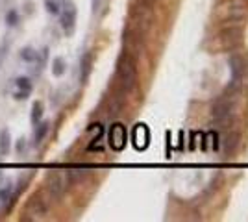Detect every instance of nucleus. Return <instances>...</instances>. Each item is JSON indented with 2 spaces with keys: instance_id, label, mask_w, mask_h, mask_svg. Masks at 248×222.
Segmentation results:
<instances>
[{
  "instance_id": "f257e3e1",
  "label": "nucleus",
  "mask_w": 248,
  "mask_h": 222,
  "mask_svg": "<svg viewBox=\"0 0 248 222\" xmlns=\"http://www.w3.org/2000/svg\"><path fill=\"white\" fill-rule=\"evenodd\" d=\"M117 76H119V84L123 87V91H130L137 82L135 59L128 52H124L117 63Z\"/></svg>"
},
{
  "instance_id": "f03ea898",
  "label": "nucleus",
  "mask_w": 248,
  "mask_h": 222,
  "mask_svg": "<svg viewBox=\"0 0 248 222\" xmlns=\"http://www.w3.org/2000/svg\"><path fill=\"white\" fill-rule=\"evenodd\" d=\"M69 185H71V181H69L67 172H63V170L48 172V176H46V191H48V196L52 200H60Z\"/></svg>"
},
{
  "instance_id": "7ed1b4c3",
  "label": "nucleus",
  "mask_w": 248,
  "mask_h": 222,
  "mask_svg": "<svg viewBox=\"0 0 248 222\" xmlns=\"http://www.w3.org/2000/svg\"><path fill=\"white\" fill-rule=\"evenodd\" d=\"M48 207H50V204L45 198V194H43V192H35L30 198V202L26 204L24 215H26V219H30V221H41V219L46 217Z\"/></svg>"
},
{
  "instance_id": "20e7f679",
  "label": "nucleus",
  "mask_w": 248,
  "mask_h": 222,
  "mask_svg": "<svg viewBox=\"0 0 248 222\" xmlns=\"http://www.w3.org/2000/svg\"><path fill=\"white\" fill-rule=\"evenodd\" d=\"M108 141H109V147L113 148L115 152H121L124 150L126 143H128V132L123 124H113L109 128V133H108Z\"/></svg>"
},
{
  "instance_id": "39448f33",
  "label": "nucleus",
  "mask_w": 248,
  "mask_h": 222,
  "mask_svg": "<svg viewBox=\"0 0 248 222\" xmlns=\"http://www.w3.org/2000/svg\"><path fill=\"white\" fill-rule=\"evenodd\" d=\"M60 26L67 35L74 32V26H76V8L74 6H67L65 10L60 11Z\"/></svg>"
},
{
  "instance_id": "423d86ee",
  "label": "nucleus",
  "mask_w": 248,
  "mask_h": 222,
  "mask_svg": "<svg viewBox=\"0 0 248 222\" xmlns=\"http://www.w3.org/2000/svg\"><path fill=\"white\" fill-rule=\"evenodd\" d=\"M31 89H33V84H31L30 78L28 76H21V78L15 80V93H13V96L17 100H24V98L30 96Z\"/></svg>"
},
{
  "instance_id": "0eeeda50",
  "label": "nucleus",
  "mask_w": 248,
  "mask_h": 222,
  "mask_svg": "<svg viewBox=\"0 0 248 222\" xmlns=\"http://www.w3.org/2000/svg\"><path fill=\"white\" fill-rule=\"evenodd\" d=\"M230 71H232V82L237 84L239 80L247 74V63L241 56H232L230 58Z\"/></svg>"
},
{
  "instance_id": "6e6552de",
  "label": "nucleus",
  "mask_w": 248,
  "mask_h": 222,
  "mask_svg": "<svg viewBox=\"0 0 248 222\" xmlns=\"http://www.w3.org/2000/svg\"><path fill=\"white\" fill-rule=\"evenodd\" d=\"M134 147L137 150H145L148 147V141H150V133H148V128L145 124H137L134 128Z\"/></svg>"
},
{
  "instance_id": "1a4fd4ad",
  "label": "nucleus",
  "mask_w": 248,
  "mask_h": 222,
  "mask_svg": "<svg viewBox=\"0 0 248 222\" xmlns=\"http://www.w3.org/2000/svg\"><path fill=\"white\" fill-rule=\"evenodd\" d=\"M226 15H228V19H243V17L247 15V6H245V2H241V0H232L226 6Z\"/></svg>"
},
{
  "instance_id": "9d476101",
  "label": "nucleus",
  "mask_w": 248,
  "mask_h": 222,
  "mask_svg": "<svg viewBox=\"0 0 248 222\" xmlns=\"http://www.w3.org/2000/svg\"><path fill=\"white\" fill-rule=\"evenodd\" d=\"M87 132H91L93 133V141H91V145H89V150H102L104 145H102V139H104V126L102 124H91V126L87 128Z\"/></svg>"
},
{
  "instance_id": "9b49d317",
  "label": "nucleus",
  "mask_w": 248,
  "mask_h": 222,
  "mask_svg": "<svg viewBox=\"0 0 248 222\" xmlns=\"http://www.w3.org/2000/svg\"><path fill=\"white\" fill-rule=\"evenodd\" d=\"M13 200V183L8 181L0 187V206H8Z\"/></svg>"
},
{
  "instance_id": "f8f14e48",
  "label": "nucleus",
  "mask_w": 248,
  "mask_h": 222,
  "mask_svg": "<svg viewBox=\"0 0 248 222\" xmlns=\"http://www.w3.org/2000/svg\"><path fill=\"white\" fill-rule=\"evenodd\" d=\"M48 122L45 120V122H37L35 124V133H33V143L35 145H41L45 137H46V133H48Z\"/></svg>"
},
{
  "instance_id": "ddd939ff",
  "label": "nucleus",
  "mask_w": 248,
  "mask_h": 222,
  "mask_svg": "<svg viewBox=\"0 0 248 222\" xmlns=\"http://www.w3.org/2000/svg\"><path fill=\"white\" fill-rule=\"evenodd\" d=\"M10 150H11V135H10V132L4 128V130L0 132V154L6 156Z\"/></svg>"
},
{
  "instance_id": "4468645a",
  "label": "nucleus",
  "mask_w": 248,
  "mask_h": 222,
  "mask_svg": "<svg viewBox=\"0 0 248 222\" xmlns=\"http://www.w3.org/2000/svg\"><path fill=\"white\" fill-rule=\"evenodd\" d=\"M80 67H82V84H85L87 82V78H89V73H91V54H85L82 58V63H80Z\"/></svg>"
},
{
  "instance_id": "2eb2a0df",
  "label": "nucleus",
  "mask_w": 248,
  "mask_h": 222,
  "mask_svg": "<svg viewBox=\"0 0 248 222\" xmlns=\"http://www.w3.org/2000/svg\"><path fill=\"white\" fill-rule=\"evenodd\" d=\"M37 58H39V54L35 52L31 46H24V48L21 50V59L22 61H26V63H35Z\"/></svg>"
},
{
  "instance_id": "dca6fc26",
  "label": "nucleus",
  "mask_w": 248,
  "mask_h": 222,
  "mask_svg": "<svg viewBox=\"0 0 248 222\" xmlns=\"http://www.w3.org/2000/svg\"><path fill=\"white\" fill-rule=\"evenodd\" d=\"M65 71H67L65 59H63V58H56V59L52 61V74H54L56 78H60V76L65 74Z\"/></svg>"
},
{
  "instance_id": "f3484780",
  "label": "nucleus",
  "mask_w": 248,
  "mask_h": 222,
  "mask_svg": "<svg viewBox=\"0 0 248 222\" xmlns=\"http://www.w3.org/2000/svg\"><path fill=\"white\" fill-rule=\"evenodd\" d=\"M41 117H43V104L41 102H33V106H31V115H30L31 124L41 122Z\"/></svg>"
},
{
  "instance_id": "a211bd4d",
  "label": "nucleus",
  "mask_w": 248,
  "mask_h": 222,
  "mask_svg": "<svg viewBox=\"0 0 248 222\" xmlns=\"http://www.w3.org/2000/svg\"><path fill=\"white\" fill-rule=\"evenodd\" d=\"M45 8H46V11H48V13H52V15H60V11H62V8H60V2H58V0H46Z\"/></svg>"
},
{
  "instance_id": "6ab92c4d",
  "label": "nucleus",
  "mask_w": 248,
  "mask_h": 222,
  "mask_svg": "<svg viewBox=\"0 0 248 222\" xmlns=\"http://www.w3.org/2000/svg\"><path fill=\"white\" fill-rule=\"evenodd\" d=\"M8 52H10V41L6 39V41H2V44H0V67L4 63V59L8 58Z\"/></svg>"
},
{
  "instance_id": "aec40b11",
  "label": "nucleus",
  "mask_w": 248,
  "mask_h": 222,
  "mask_svg": "<svg viewBox=\"0 0 248 222\" xmlns=\"http://www.w3.org/2000/svg\"><path fill=\"white\" fill-rule=\"evenodd\" d=\"M6 22H8V26H17L19 24V13L15 10H11L8 15H6Z\"/></svg>"
},
{
  "instance_id": "412c9836",
  "label": "nucleus",
  "mask_w": 248,
  "mask_h": 222,
  "mask_svg": "<svg viewBox=\"0 0 248 222\" xmlns=\"http://www.w3.org/2000/svg\"><path fill=\"white\" fill-rule=\"evenodd\" d=\"M100 6H102V0H91V8H93V13H98Z\"/></svg>"
}]
</instances>
